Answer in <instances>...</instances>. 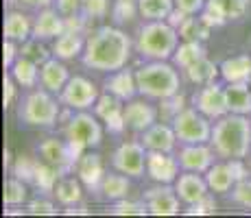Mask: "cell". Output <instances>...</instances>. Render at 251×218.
Returning a JSON list of instances; mask_svg holds the SVG:
<instances>
[{"mask_svg": "<svg viewBox=\"0 0 251 218\" xmlns=\"http://www.w3.org/2000/svg\"><path fill=\"white\" fill-rule=\"evenodd\" d=\"M131 55V40L116 26H100L85 40L81 61L99 72H116L127 66Z\"/></svg>", "mask_w": 251, "mask_h": 218, "instance_id": "1", "label": "cell"}, {"mask_svg": "<svg viewBox=\"0 0 251 218\" xmlns=\"http://www.w3.org/2000/svg\"><path fill=\"white\" fill-rule=\"evenodd\" d=\"M210 146L223 159H245L251 151V120L243 114H225L212 127Z\"/></svg>", "mask_w": 251, "mask_h": 218, "instance_id": "2", "label": "cell"}, {"mask_svg": "<svg viewBox=\"0 0 251 218\" xmlns=\"http://www.w3.org/2000/svg\"><path fill=\"white\" fill-rule=\"evenodd\" d=\"M177 46H179V31L166 20H149L136 37V50L151 61L173 59Z\"/></svg>", "mask_w": 251, "mask_h": 218, "instance_id": "3", "label": "cell"}, {"mask_svg": "<svg viewBox=\"0 0 251 218\" xmlns=\"http://www.w3.org/2000/svg\"><path fill=\"white\" fill-rule=\"evenodd\" d=\"M138 81V94L147 98H168V96L179 92V74L171 64L166 61H151L138 68L136 72Z\"/></svg>", "mask_w": 251, "mask_h": 218, "instance_id": "4", "label": "cell"}, {"mask_svg": "<svg viewBox=\"0 0 251 218\" xmlns=\"http://www.w3.org/2000/svg\"><path fill=\"white\" fill-rule=\"evenodd\" d=\"M64 133H66V140H68L76 162H79L81 155L88 151V148H96L103 142V129H100L99 120L92 114H85V111L70 116Z\"/></svg>", "mask_w": 251, "mask_h": 218, "instance_id": "5", "label": "cell"}, {"mask_svg": "<svg viewBox=\"0 0 251 218\" xmlns=\"http://www.w3.org/2000/svg\"><path fill=\"white\" fill-rule=\"evenodd\" d=\"M59 103L52 98V92L33 90L31 94H26V98L20 105V120L28 127L48 129L59 118Z\"/></svg>", "mask_w": 251, "mask_h": 218, "instance_id": "6", "label": "cell"}, {"mask_svg": "<svg viewBox=\"0 0 251 218\" xmlns=\"http://www.w3.org/2000/svg\"><path fill=\"white\" fill-rule=\"evenodd\" d=\"M171 122L177 133V140L181 144H210L212 138L210 118L201 114L197 107H183Z\"/></svg>", "mask_w": 251, "mask_h": 218, "instance_id": "7", "label": "cell"}, {"mask_svg": "<svg viewBox=\"0 0 251 218\" xmlns=\"http://www.w3.org/2000/svg\"><path fill=\"white\" fill-rule=\"evenodd\" d=\"M99 87L92 83L85 76H70V81L66 83V87L61 90L59 100L61 105L76 111H85L88 107H94L99 100Z\"/></svg>", "mask_w": 251, "mask_h": 218, "instance_id": "8", "label": "cell"}, {"mask_svg": "<svg viewBox=\"0 0 251 218\" xmlns=\"http://www.w3.org/2000/svg\"><path fill=\"white\" fill-rule=\"evenodd\" d=\"M249 11V0H205L199 13L210 26H223L229 20H240Z\"/></svg>", "mask_w": 251, "mask_h": 218, "instance_id": "9", "label": "cell"}, {"mask_svg": "<svg viewBox=\"0 0 251 218\" xmlns=\"http://www.w3.org/2000/svg\"><path fill=\"white\" fill-rule=\"evenodd\" d=\"M147 148L142 142H123L114 153V168L127 177H142L147 170Z\"/></svg>", "mask_w": 251, "mask_h": 218, "instance_id": "10", "label": "cell"}, {"mask_svg": "<svg viewBox=\"0 0 251 218\" xmlns=\"http://www.w3.org/2000/svg\"><path fill=\"white\" fill-rule=\"evenodd\" d=\"M192 105L210 120H219L225 114H229L225 87H221L216 83H207L201 90H197L195 96H192Z\"/></svg>", "mask_w": 251, "mask_h": 218, "instance_id": "11", "label": "cell"}, {"mask_svg": "<svg viewBox=\"0 0 251 218\" xmlns=\"http://www.w3.org/2000/svg\"><path fill=\"white\" fill-rule=\"evenodd\" d=\"M125 100H120L118 96L109 94V92H103L99 96L94 105V114L100 122L107 127L109 133H123L127 129L125 124Z\"/></svg>", "mask_w": 251, "mask_h": 218, "instance_id": "12", "label": "cell"}, {"mask_svg": "<svg viewBox=\"0 0 251 218\" xmlns=\"http://www.w3.org/2000/svg\"><path fill=\"white\" fill-rule=\"evenodd\" d=\"M179 201L177 192L171 188V183H160L157 188L144 192V203L149 207V214L153 216H175L179 214Z\"/></svg>", "mask_w": 251, "mask_h": 218, "instance_id": "13", "label": "cell"}, {"mask_svg": "<svg viewBox=\"0 0 251 218\" xmlns=\"http://www.w3.org/2000/svg\"><path fill=\"white\" fill-rule=\"evenodd\" d=\"M37 153L42 155V159L48 164H52L55 168H59L61 174L70 172L76 168V159L72 155V148L68 144V140H57V138H48L37 146Z\"/></svg>", "mask_w": 251, "mask_h": 218, "instance_id": "14", "label": "cell"}, {"mask_svg": "<svg viewBox=\"0 0 251 218\" xmlns=\"http://www.w3.org/2000/svg\"><path fill=\"white\" fill-rule=\"evenodd\" d=\"M179 159L171 153L149 151L147 153V174L155 183H175L179 177Z\"/></svg>", "mask_w": 251, "mask_h": 218, "instance_id": "15", "label": "cell"}, {"mask_svg": "<svg viewBox=\"0 0 251 218\" xmlns=\"http://www.w3.org/2000/svg\"><path fill=\"white\" fill-rule=\"evenodd\" d=\"M214 148L207 144H183L177 159L179 166L188 172H207L214 164Z\"/></svg>", "mask_w": 251, "mask_h": 218, "instance_id": "16", "label": "cell"}, {"mask_svg": "<svg viewBox=\"0 0 251 218\" xmlns=\"http://www.w3.org/2000/svg\"><path fill=\"white\" fill-rule=\"evenodd\" d=\"M155 120L157 109L153 105H149L147 100H127V105H125V124H127V129L136 131V133H144L151 124H155Z\"/></svg>", "mask_w": 251, "mask_h": 218, "instance_id": "17", "label": "cell"}, {"mask_svg": "<svg viewBox=\"0 0 251 218\" xmlns=\"http://www.w3.org/2000/svg\"><path fill=\"white\" fill-rule=\"evenodd\" d=\"M76 174H79L81 183L90 190H99L100 181L105 179V164L99 153H83L81 159L76 162Z\"/></svg>", "mask_w": 251, "mask_h": 218, "instance_id": "18", "label": "cell"}, {"mask_svg": "<svg viewBox=\"0 0 251 218\" xmlns=\"http://www.w3.org/2000/svg\"><path fill=\"white\" fill-rule=\"evenodd\" d=\"M207 190H210V186H207V181L201 177V172H188L186 170V174H179L175 181L177 196H179L181 203H186V205H192V203H197L203 196H207Z\"/></svg>", "mask_w": 251, "mask_h": 218, "instance_id": "19", "label": "cell"}, {"mask_svg": "<svg viewBox=\"0 0 251 218\" xmlns=\"http://www.w3.org/2000/svg\"><path fill=\"white\" fill-rule=\"evenodd\" d=\"M61 33H66V18H61L57 9H42L33 20V37L37 40H52V37H59Z\"/></svg>", "mask_w": 251, "mask_h": 218, "instance_id": "20", "label": "cell"}, {"mask_svg": "<svg viewBox=\"0 0 251 218\" xmlns=\"http://www.w3.org/2000/svg\"><path fill=\"white\" fill-rule=\"evenodd\" d=\"M142 144L147 151H162V153H173L177 144V133L173 124H151L142 133Z\"/></svg>", "mask_w": 251, "mask_h": 218, "instance_id": "21", "label": "cell"}, {"mask_svg": "<svg viewBox=\"0 0 251 218\" xmlns=\"http://www.w3.org/2000/svg\"><path fill=\"white\" fill-rule=\"evenodd\" d=\"M103 87H105V92H109V94L118 96L120 100H131V98H136V94H138L136 72L120 68V70L112 72V74L105 79Z\"/></svg>", "mask_w": 251, "mask_h": 218, "instance_id": "22", "label": "cell"}, {"mask_svg": "<svg viewBox=\"0 0 251 218\" xmlns=\"http://www.w3.org/2000/svg\"><path fill=\"white\" fill-rule=\"evenodd\" d=\"M70 81L68 68L61 64V59H48L44 66H40V83L44 90L52 92V94H61V90Z\"/></svg>", "mask_w": 251, "mask_h": 218, "instance_id": "23", "label": "cell"}, {"mask_svg": "<svg viewBox=\"0 0 251 218\" xmlns=\"http://www.w3.org/2000/svg\"><path fill=\"white\" fill-rule=\"evenodd\" d=\"M4 40H13L18 44H24L28 37H33V22L26 13L22 11H9L4 18Z\"/></svg>", "mask_w": 251, "mask_h": 218, "instance_id": "24", "label": "cell"}, {"mask_svg": "<svg viewBox=\"0 0 251 218\" xmlns=\"http://www.w3.org/2000/svg\"><path fill=\"white\" fill-rule=\"evenodd\" d=\"M221 76L225 83H249L251 81V57L236 55L221 64Z\"/></svg>", "mask_w": 251, "mask_h": 218, "instance_id": "25", "label": "cell"}, {"mask_svg": "<svg viewBox=\"0 0 251 218\" xmlns=\"http://www.w3.org/2000/svg\"><path fill=\"white\" fill-rule=\"evenodd\" d=\"M83 48H85L83 33L66 31L57 37L55 44H52V55L61 61H68V59H75V57L83 55Z\"/></svg>", "mask_w": 251, "mask_h": 218, "instance_id": "26", "label": "cell"}, {"mask_svg": "<svg viewBox=\"0 0 251 218\" xmlns=\"http://www.w3.org/2000/svg\"><path fill=\"white\" fill-rule=\"evenodd\" d=\"M205 181L212 192H216V194H227L231 188L236 186V177H234V172H231V166L227 159L221 164H212L210 170L205 172Z\"/></svg>", "mask_w": 251, "mask_h": 218, "instance_id": "27", "label": "cell"}, {"mask_svg": "<svg viewBox=\"0 0 251 218\" xmlns=\"http://www.w3.org/2000/svg\"><path fill=\"white\" fill-rule=\"evenodd\" d=\"M227 107L231 114H251V85L249 83H227L225 87Z\"/></svg>", "mask_w": 251, "mask_h": 218, "instance_id": "28", "label": "cell"}, {"mask_svg": "<svg viewBox=\"0 0 251 218\" xmlns=\"http://www.w3.org/2000/svg\"><path fill=\"white\" fill-rule=\"evenodd\" d=\"M186 79L195 85H207V83H214L216 76L221 74V66L212 64L207 57H201L199 61H195L192 66H188L186 70Z\"/></svg>", "mask_w": 251, "mask_h": 218, "instance_id": "29", "label": "cell"}, {"mask_svg": "<svg viewBox=\"0 0 251 218\" xmlns=\"http://www.w3.org/2000/svg\"><path fill=\"white\" fill-rule=\"evenodd\" d=\"M35 61L26 59V57H18L16 64L9 68V74L13 76V81H16L20 87H35L37 81H40V70H37Z\"/></svg>", "mask_w": 251, "mask_h": 218, "instance_id": "30", "label": "cell"}, {"mask_svg": "<svg viewBox=\"0 0 251 218\" xmlns=\"http://www.w3.org/2000/svg\"><path fill=\"white\" fill-rule=\"evenodd\" d=\"M129 190H131V183H129L127 174H105V179L100 181L99 192L103 194V198L107 201H120V198H127Z\"/></svg>", "mask_w": 251, "mask_h": 218, "instance_id": "31", "label": "cell"}, {"mask_svg": "<svg viewBox=\"0 0 251 218\" xmlns=\"http://www.w3.org/2000/svg\"><path fill=\"white\" fill-rule=\"evenodd\" d=\"M201 57H205V48L203 42L199 40H183L179 46H177L175 55H173V64L181 70H186L188 66H192L195 61H199Z\"/></svg>", "mask_w": 251, "mask_h": 218, "instance_id": "32", "label": "cell"}, {"mask_svg": "<svg viewBox=\"0 0 251 218\" xmlns=\"http://www.w3.org/2000/svg\"><path fill=\"white\" fill-rule=\"evenodd\" d=\"M81 179H72V177H64L55 188V198L61 205H76V203L83 201V192H81Z\"/></svg>", "mask_w": 251, "mask_h": 218, "instance_id": "33", "label": "cell"}, {"mask_svg": "<svg viewBox=\"0 0 251 218\" xmlns=\"http://www.w3.org/2000/svg\"><path fill=\"white\" fill-rule=\"evenodd\" d=\"M138 9L144 20H166L175 9V0H138Z\"/></svg>", "mask_w": 251, "mask_h": 218, "instance_id": "34", "label": "cell"}, {"mask_svg": "<svg viewBox=\"0 0 251 218\" xmlns=\"http://www.w3.org/2000/svg\"><path fill=\"white\" fill-rule=\"evenodd\" d=\"M64 177L59 168H55L48 162H40L35 170V179H33V186L40 188L42 192H55L57 188V179Z\"/></svg>", "mask_w": 251, "mask_h": 218, "instance_id": "35", "label": "cell"}, {"mask_svg": "<svg viewBox=\"0 0 251 218\" xmlns=\"http://www.w3.org/2000/svg\"><path fill=\"white\" fill-rule=\"evenodd\" d=\"M210 24H207L203 18H195V16H188V20L179 26V37L181 40H199L205 42L210 37Z\"/></svg>", "mask_w": 251, "mask_h": 218, "instance_id": "36", "label": "cell"}, {"mask_svg": "<svg viewBox=\"0 0 251 218\" xmlns=\"http://www.w3.org/2000/svg\"><path fill=\"white\" fill-rule=\"evenodd\" d=\"M24 183L26 181H22V179H18V177L7 179V183H4V194H2V201L7 207L22 205V203L26 201V186H24Z\"/></svg>", "mask_w": 251, "mask_h": 218, "instance_id": "37", "label": "cell"}, {"mask_svg": "<svg viewBox=\"0 0 251 218\" xmlns=\"http://www.w3.org/2000/svg\"><path fill=\"white\" fill-rule=\"evenodd\" d=\"M37 164H40L37 159L28 157V155H20V157H16V162L11 164V174L18 179H22V181H26V183H33Z\"/></svg>", "mask_w": 251, "mask_h": 218, "instance_id": "38", "label": "cell"}, {"mask_svg": "<svg viewBox=\"0 0 251 218\" xmlns=\"http://www.w3.org/2000/svg\"><path fill=\"white\" fill-rule=\"evenodd\" d=\"M20 55L26 57V59H31V61H35L37 66H44L46 61L50 59V52H48V48L44 46V44H40L37 37H33V40H26V42L22 44Z\"/></svg>", "mask_w": 251, "mask_h": 218, "instance_id": "39", "label": "cell"}, {"mask_svg": "<svg viewBox=\"0 0 251 218\" xmlns=\"http://www.w3.org/2000/svg\"><path fill=\"white\" fill-rule=\"evenodd\" d=\"M112 214L114 216H144V214H149V207H147V203H136V201L120 198V201H114Z\"/></svg>", "mask_w": 251, "mask_h": 218, "instance_id": "40", "label": "cell"}, {"mask_svg": "<svg viewBox=\"0 0 251 218\" xmlns=\"http://www.w3.org/2000/svg\"><path fill=\"white\" fill-rule=\"evenodd\" d=\"M109 11V0H81V13L88 20H99L105 18Z\"/></svg>", "mask_w": 251, "mask_h": 218, "instance_id": "41", "label": "cell"}, {"mask_svg": "<svg viewBox=\"0 0 251 218\" xmlns=\"http://www.w3.org/2000/svg\"><path fill=\"white\" fill-rule=\"evenodd\" d=\"M136 13H140L138 0H116V4H114L116 22H129L136 18Z\"/></svg>", "mask_w": 251, "mask_h": 218, "instance_id": "42", "label": "cell"}, {"mask_svg": "<svg viewBox=\"0 0 251 218\" xmlns=\"http://www.w3.org/2000/svg\"><path fill=\"white\" fill-rule=\"evenodd\" d=\"M231 201L240 207H247L251 210V179H243L238 181L234 188H231Z\"/></svg>", "mask_w": 251, "mask_h": 218, "instance_id": "43", "label": "cell"}, {"mask_svg": "<svg viewBox=\"0 0 251 218\" xmlns=\"http://www.w3.org/2000/svg\"><path fill=\"white\" fill-rule=\"evenodd\" d=\"M186 107V98L177 92V94H173V96H168V98H162V116H164V120H173L179 111Z\"/></svg>", "mask_w": 251, "mask_h": 218, "instance_id": "44", "label": "cell"}, {"mask_svg": "<svg viewBox=\"0 0 251 218\" xmlns=\"http://www.w3.org/2000/svg\"><path fill=\"white\" fill-rule=\"evenodd\" d=\"M214 212H216V203H214V198L207 194V196L201 198V201L188 205L186 214L188 216H207V214H214Z\"/></svg>", "mask_w": 251, "mask_h": 218, "instance_id": "45", "label": "cell"}, {"mask_svg": "<svg viewBox=\"0 0 251 218\" xmlns=\"http://www.w3.org/2000/svg\"><path fill=\"white\" fill-rule=\"evenodd\" d=\"M26 212L28 214H33V216H52V214H57V210H55V205H52L50 201H44V198H37V201H31L26 205Z\"/></svg>", "mask_w": 251, "mask_h": 218, "instance_id": "46", "label": "cell"}, {"mask_svg": "<svg viewBox=\"0 0 251 218\" xmlns=\"http://www.w3.org/2000/svg\"><path fill=\"white\" fill-rule=\"evenodd\" d=\"M2 59H4V68H11L13 64H16V59L20 57V50H18V42L13 40H4L2 44Z\"/></svg>", "mask_w": 251, "mask_h": 218, "instance_id": "47", "label": "cell"}, {"mask_svg": "<svg viewBox=\"0 0 251 218\" xmlns=\"http://www.w3.org/2000/svg\"><path fill=\"white\" fill-rule=\"evenodd\" d=\"M175 7L186 11L188 16H197V13L203 11L205 0H175Z\"/></svg>", "mask_w": 251, "mask_h": 218, "instance_id": "48", "label": "cell"}, {"mask_svg": "<svg viewBox=\"0 0 251 218\" xmlns=\"http://www.w3.org/2000/svg\"><path fill=\"white\" fill-rule=\"evenodd\" d=\"M16 85H18V83L13 81L11 74H4V98H2L4 109H9V107L13 105V100H16V94H18Z\"/></svg>", "mask_w": 251, "mask_h": 218, "instance_id": "49", "label": "cell"}, {"mask_svg": "<svg viewBox=\"0 0 251 218\" xmlns=\"http://www.w3.org/2000/svg\"><path fill=\"white\" fill-rule=\"evenodd\" d=\"M57 2V11L61 16H72V13H79L81 9V0H55Z\"/></svg>", "mask_w": 251, "mask_h": 218, "instance_id": "50", "label": "cell"}, {"mask_svg": "<svg viewBox=\"0 0 251 218\" xmlns=\"http://www.w3.org/2000/svg\"><path fill=\"white\" fill-rule=\"evenodd\" d=\"M186 20H188V13H186V11H181V9H177V7L173 9V11H171V16L166 18V22L171 24V26H175L177 31H179V26H181V24L186 22Z\"/></svg>", "mask_w": 251, "mask_h": 218, "instance_id": "51", "label": "cell"}, {"mask_svg": "<svg viewBox=\"0 0 251 218\" xmlns=\"http://www.w3.org/2000/svg\"><path fill=\"white\" fill-rule=\"evenodd\" d=\"M227 162L231 166V172H234V177H236V183L243 181V179H247V168H245L243 159H227Z\"/></svg>", "mask_w": 251, "mask_h": 218, "instance_id": "52", "label": "cell"}, {"mask_svg": "<svg viewBox=\"0 0 251 218\" xmlns=\"http://www.w3.org/2000/svg\"><path fill=\"white\" fill-rule=\"evenodd\" d=\"M20 4H24V7H31V9H46L50 7L55 0H18Z\"/></svg>", "mask_w": 251, "mask_h": 218, "instance_id": "53", "label": "cell"}, {"mask_svg": "<svg viewBox=\"0 0 251 218\" xmlns=\"http://www.w3.org/2000/svg\"><path fill=\"white\" fill-rule=\"evenodd\" d=\"M66 214L72 216V214H88V207L81 205V203H76V205H68L66 207Z\"/></svg>", "mask_w": 251, "mask_h": 218, "instance_id": "54", "label": "cell"}, {"mask_svg": "<svg viewBox=\"0 0 251 218\" xmlns=\"http://www.w3.org/2000/svg\"><path fill=\"white\" fill-rule=\"evenodd\" d=\"M249 85H251V81H249Z\"/></svg>", "mask_w": 251, "mask_h": 218, "instance_id": "55", "label": "cell"}]
</instances>
